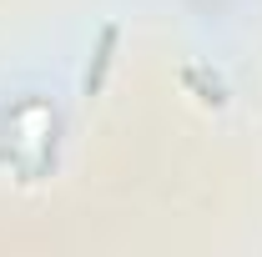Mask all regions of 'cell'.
I'll return each instance as SVG.
<instances>
[{"instance_id": "6da1fadb", "label": "cell", "mask_w": 262, "mask_h": 257, "mask_svg": "<svg viewBox=\"0 0 262 257\" xmlns=\"http://www.w3.org/2000/svg\"><path fill=\"white\" fill-rule=\"evenodd\" d=\"M111 46H116V26H106V31H101L96 61H91L86 81H81V91H86V96H96V91H101V81H106V71H111Z\"/></svg>"}]
</instances>
